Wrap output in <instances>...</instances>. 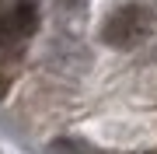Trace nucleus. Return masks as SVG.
I'll return each instance as SVG.
<instances>
[{
  "instance_id": "nucleus-1",
  "label": "nucleus",
  "mask_w": 157,
  "mask_h": 154,
  "mask_svg": "<svg viewBox=\"0 0 157 154\" xmlns=\"http://www.w3.org/2000/svg\"><path fill=\"white\" fill-rule=\"evenodd\" d=\"M150 7L143 4H126L119 7V11L108 14L105 28H101V39L108 42V46L115 49H126V46H136V42L147 35V28H150Z\"/></svg>"
},
{
  "instance_id": "nucleus-2",
  "label": "nucleus",
  "mask_w": 157,
  "mask_h": 154,
  "mask_svg": "<svg viewBox=\"0 0 157 154\" xmlns=\"http://www.w3.org/2000/svg\"><path fill=\"white\" fill-rule=\"evenodd\" d=\"M35 28H39V11H35V4H17L11 14L0 18V42H4V46L21 42V39H28Z\"/></svg>"
}]
</instances>
